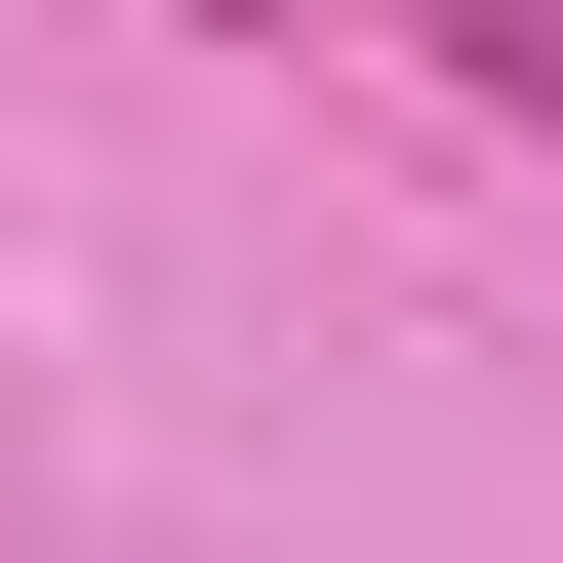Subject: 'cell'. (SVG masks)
Here are the masks:
<instances>
[{
  "label": "cell",
  "instance_id": "1",
  "mask_svg": "<svg viewBox=\"0 0 563 563\" xmlns=\"http://www.w3.org/2000/svg\"><path fill=\"white\" fill-rule=\"evenodd\" d=\"M402 41H443V81L523 121V162H563V0H402Z\"/></svg>",
  "mask_w": 563,
  "mask_h": 563
},
{
  "label": "cell",
  "instance_id": "2",
  "mask_svg": "<svg viewBox=\"0 0 563 563\" xmlns=\"http://www.w3.org/2000/svg\"><path fill=\"white\" fill-rule=\"evenodd\" d=\"M201 41H282V0H201Z\"/></svg>",
  "mask_w": 563,
  "mask_h": 563
}]
</instances>
